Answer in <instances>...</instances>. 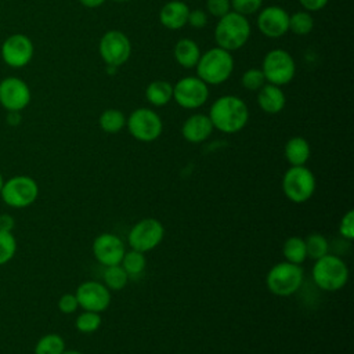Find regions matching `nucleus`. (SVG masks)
Wrapping results in <instances>:
<instances>
[{
	"mask_svg": "<svg viewBox=\"0 0 354 354\" xmlns=\"http://www.w3.org/2000/svg\"><path fill=\"white\" fill-rule=\"evenodd\" d=\"M213 127L232 134L245 127L249 119V111L243 100L236 95H223L217 98L207 115Z\"/></svg>",
	"mask_w": 354,
	"mask_h": 354,
	"instance_id": "obj_1",
	"label": "nucleus"
},
{
	"mask_svg": "<svg viewBox=\"0 0 354 354\" xmlns=\"http://www.w3.org/2000/svg\"><path fill=\"white\" fill-rule=\"evenodd\" d=\"M250 36V25L245 15L230 11L221 17L214 29L217 47L234 51L243 47Z\"/></svg>",
	"mask_w": 354,
	"mask_h": 354,
	"instance_id": "obj_2",
	"label": "nucleus"
},
{
	"mask_svg": "<svg viewBox=\"0 0 354 354\" xmlns=\"http://www.w3.org/2000/svg\"><path fill=\"white\" fill-rule=\"evenodd\" d=\"M234 69V59L230 51L213 47L201 54L196 64V73L206 84H220L228 80Z\"/></svg>",
	"mask_w": 354,
	"mask_h": 354,
	"instance_id": "obj_3",
	"label": "nucleus"
},
{
	"mask_svg": "<svg viewBox=\"0 0 354 354\" xmlns=\"http://www.w3.org/2000/svg\"><path fill=\"white\" fill-rule=\"evenodd\" d=\"M313 279L318 288L335 292L346 285L348 279V268L340 257L325 254L315 260L313 267Z\"/></svg>",
	"mask_w": 354,
	"mask_h": 354,
	"instance_id": "obj_4",
	"label": "nucleus"
},
{
	"mask_svg": "<svg viewBox=\"0 0 354 354\" xmlns=\"http://www.w3.org/2000/svg\"><path fill=\"white\" fill-rule=\"evenodd\" d=\"M0 196L7 206L25 209L37 199L39 185L29 176H14L4 181Z\"/></svg>",
	"mask_w": 354,
	"mask_h": 354,
	"instance_id": "obj_5",
	"label": "nucleus"
},
{
	"mask_svg": "<svg viewBox=\"0 0 354 354\" xmlns=\"http://www.w3.org/2000/svg\"><path fill=\"white\" fill-rule=\"evenodd\" d=\"M267 286L277 296H290L303 282V270L300 264L282 261L275 264L267 274Z\"/></svg>",
	"mask_w": 354,
	"mask_h": 354,
	"instance_id": "obj_6",
	"label": "nucleus"
},
{
	"mask_svg": "<svg viewBox=\"0 0 354 354\" xmlns=\"http://www.w3.org/2000/svg\"><path fill=\"white\" fill-rule=\"evenodd\" d=\"M282 189L289 201L303 203L308 201L315 191V177L313 171L304 166H292L283 174Z\"/></svg>",
	"mask_w": 354,
	"mask_h": 354,
	"instance_id": "obj_7",
	"label": "nucleus"
},
{
	"mask_svg": "<svg viewBox=\"0 0 354 354\" xmlns=\"http://www.w3.org/2000/svg\"><path fill=\"white\" fill-rule=\"evenodd\" d=\"M261 71L267 82L275 86H282L293 79L296 66L292 55L288 51L282 48H275L267 53V55L264 57Z\"/></svg>",
	"mask_w": 354,
	"mask_h": 354,
	"instance_id": "obj_8",
	"label": "nucleus"
},
{
	"mask_svg": "<svg viewBox=\"0 0 354 354\" xmlns=\"http://www.w3.org/2000/svg\"><path fill=\"white\" fill-rule=\"evenodd\" d=\"M129 133L138 141L151 142L156 140L163 129L159 115L149 108H138L126 119Z\"/></svg>",
	"mask_w": 354,
	"mask_h": 354,
	"instance_id": "obj_9",
	"label": "nucleus"
},
{
	"mask_svg": "<svg viewBox=\"0 0 354 354\" xmlns=\"http://www.w3.org/2000/svg\"><path fill=\"white\" fill-rule=\"evenodd\" d=\"M35 54V46L30 37L24 33H12L1 43L0 55L6 65L19 69L26 66Z\"/></svg>",
	"mask_w": 354,
	"mask_h": 354,
	"instance_id": "obj_10",
	"label": "nucleus"
},
{
	"mask_svg": "<svg viewBox=\"0 0 354 354\" xmlns=\"http://www.w3.org/2000/svg\"><path fill=\"white\" fill-rule=\"evenodd\" d=\"M98 50L108 66L118 68L130 58L131 44L122 30H108L102 35Z\"/></svg>",
	"mask_w": 354,
	"mask_h": 354,
	"instance_id": "obj_11",
	"label": "nucleus"
},
{
	"mask_svg": "<svg viewBox=\"0 0 354 354\" xmlns=\"http://www.w3.org/2000/svg\"><path fill=\"white\" fill-rule=\"evenodd\" d=\"M165 228L156 218H144L134 224L129 232V245L138 252H149L155 249L163 239Z\"/></svg>",
	"mask_w": 354,
	"mask_h": 354,
	"instance_id": "obj_12",
	"label": "nucleus"
},
{
	"mask_svg": "<svg viewBox=\"0 0 354 354\" xmlns=\"http://www.w3.org/2000/svg\"><path fill=\"white\" fill-rule=\"evenodd\" d=\"M207 84L198 76H185L173 86L174 101L185 109H195L202 106L207 101Z\"/></svg>",
	"mask_w": 354,
	"mask_h": 354,
	"instance_id": "obj_13",
	"label": "nucleus"
},
{
	"mask_svg": "<svg viewBox=\"0 0 354 354\" xmlns=\"http://www.w3.org/2000/svg\"><path fill=\"white\" fill-rule=\"evenodd\" d=\"M32 94L28 83L17 76L0 80V105L7 112H21L30 102Z\"/></svg>",
	"mask_w": 354,
	"mask_h": 354,
	"instance_id": "obj_14",
	"label": "nucleus"
},
{
	"mask_svg": "<svg viewBox=\"0 0 354 354\" xmlns=\"http://www.w3.org/2000/svg\"><path fill=\"white\" fill-rule=\"evenodd\" d=\"M75 295L79 306L84 308V311L101 313L106 310L111 303L109 289L104 283L95 281L82 282L77 286Z\"/></svg>",
	"mask_w": 354,
	"mask_h": 354,
	"instance_id": "obj_15",
	"label": "nucleus"
},
{
	"mask_svg": "<svg viewBox=\"0 0 354 354\" xmlns=\"http://www.w3.org/2000/svg\"><path fill=\"white\" fill-rule=\"evenodd\" d=\"M257 26L267 37H281L289 30V14L278 6H270L260 11Z\"/></svg>",
	"mask_w": 354,
	"mask_h": 354,
	"instance_id": "obj_16",
	"label": "nucleus"
},
{
	"mask_svg": "<svg viewBox=\"0 0 354 354\" xmlns=\"http://www.w3.org/2000/svg\"><path fill=\"white\" fill-rule=\"evenodd\" d=\"M124 252L122 239L113 234H101L94 239L93 253L97 261L105 267L120 264Z\"/></svg>",
	"mask_w": 354,
	"mask_h": 354,
	"instance_id": "obj_17",
	"label": "nucleus"
},
{
	"mask_svg": "<svg viewBox=\"0 0 354 354\" xmlns=\"http://www.w3.org/2000/svg\"><path fill=\"white\" fill-rule=\"evenodd\" d=\"M189 11V7L184 1L171 0L160 8L159 21L165 28L176 30L187 25Z\"/></svg>",
	"mask_w": 354,
	"mask_h": 354,
	"instance_id": "obj_18",
	"label": "nucleus"
},
{
	"mask_svg": "<svg viewBox=\"0 0 354 354\" xmlns=\"http://www.w3.org/2000/svg\"><path fill=\"white\" fill-rule=\"evenodd\" d=\"M213 129L214 127L207 115L195 113L184 122V124L181 127V133L187 141L198 144V142H202L206 138H209Z\"/></svg>",
	"mask_w": 354,
	"mask_h": 354,
	"instance_id": "obj_19",
	"label": "nucleus"
},
{
	"mask_svg": "<svg viewBox=\"0 0 354 354\" xmlns=\"http://www.w3.org/2000/svg\"><path fill=\"white\" fill-rule=\"evenodd\" d=\"M259 106L267 113H278L283 109L286 104L285 93L275 84H264L257 94Z\"/></svg>",
	"mask_w": 354,
	"mask_h": 354,
	"instance_id": "obj_20",
	"label": "nucleus"
},
{
	"mask_svg": "<svg viewBox=\"0 0 354 354\" xmlns=\"http://www.w3.org/2000/svg\"><path fill=\"white\" fill-rule=\"evenodd\" d=\"M201 57L199 46L191 39H181L174 46V58L183 68L196 66Z\"/></svg>",
	"mask_w": 354,
	"mask_h": 354,
	"instance_id": "obj_21",
	"label": "nucleus"
},
{
	"mask_svg": "<svg viewBox=\"0 0 354 354\" xmlns=\"http://www.w3.org/2000/svg\"><path fill=\"white\" fill-rule=\"evenodd\" d=\"M310 153V144L303 137H292L285 145V158L292 166H304Z\"/></svg>",
	"mask_w": 354,
	"mask_h": 354,
	"instance_id": "obj_22",
	"label": "nucleus"
},
{
	"mask_svg": "<svg viewBox=\"0 0 354 354\" xmlns=\"http://www.w3.org/2000/svg\"><path fill=\"white\" fill-rule=\"evenodd\" d=\"M147 100L155 106H163L173 98V86L166 80H153L147 86Z\"/></svg>",
	"mask_w": 354,
	"mask_h": 354,
	"instance_id": "obj_23",
	"label": "nucleus"
},
{
	"mask_svg": "<svg viewBox=\"0 0 354 354\" xmlns=\"http://www.w3.org/2000/svg\"><path fill=\"white\" fill-rule=\"evenodd\" d=\"M282 252H283V257L286 259V261L293 263V264H301L307 259L304 239H301L299 236L288 238L283 243Z\"/></svg>",
	"mask_w": 354,
	"mask_h": 354,
	"instance_id": "obj_24",
	"label": "nucleus"
},
{
	"mask_svg": "<svg viewBox=\"0 0 354 354\" xmlns=\"http://www.w3.org/2000/svg\"><path fill=\"white\" fill-rule=\"evenodd\" d=\"M64 351L65 342L58 333H47L41 336L35 346V354H62Z\"/></svg>",
	"mask_w": 354,
	"mask_h": 354,
	"instance_id": "obj_25",
	"label": "nucleus"
},
{
	"mask_svg": "<svg viewBox=\"0 0 354 354\" xmlns=\"http://www.w3.org/2000/svg\"><path fill=\"white\" fill-rule=\"evenodd\" d=\"M100 127L109 134L120 131L126 124V118L119 109H105L100 116Z\"/></svg>",
	"mask_w": 354,
	"mask_h": 354,
	"instance_id": "obj_26",
	"label": "nucleus"
},
{
	"mask_svg": "<svg viewBox=\"0 0 354 354\" xmlns=\"http://www.w3.org/2000/svg\"><path fill=\"white\" fill-rule=\"evenodd\" d=\"M129 274L124 271V268L120 264L109 266L104 271V282L108 289L112 290H120L127 285Z\"/></svg>",
	"mask_w": 354,
	"mask_h": 354,
	"instance_id": "obj_27",
	"label": "nucleus"
},
{
	"mask_svg": "<svg viewBox=\"0 0 354 354\" xmlns=\"http://www.w3.org/2000/svg\"><path fill=\"white\" fill-rule=\"evenodd\" d=\"M120 266L124 268V271L129 274V277L138 275L145 268V256L142 252L131 249L129 252H124Z\"/></svg>",
	"mask_w": 354,
	"mask_h": 354,
	"instance_id": "obj_28",
	"label": "nucleus"
},
{
	"mask_svg": "<svg viewBox=\"0 0 354 354\" xmlns=\"http://www.w3.org/2000/svg\"><path fill=\"white\" fill-rule=\"evenodd\" d=\"M314 28V19L307 11H297L293 15H289V30L295 35H308Z\"/></svg>",
	"mask_w": 354,
	"mask_h": 354,
	"instance_id": "obj_29",
	"label": "nucleus"
},
{
	"mask_svg": "<svg viewBox=\"0 0 354 354\" xmlns=\"http://www.w3.org/2000/svg\"><path fill=\"white\" fill-rule=\"evenodd\" d=\"M306 243V250H307V257H311L313 260H318L328 254L329 243L326 238L321 234H311L304 239Z\"/></svg>",
	"mask_w": 354,
	"mask_h": 354,
	"instance_id": "obj_30",
	"label": "nucleus"
},
{
	"mask_svg": "<svg viewBox=\"0 0 354 354\" xmlns=\"http://www.w3.org/2000/svg\"><path fill=\"white\" fill-rule=\"evenodd\" d=\"M17 253V239L12 232L0 230V266L12 260Z\"/></svg>",
	"mask_w": 354,
	"mask_h": 354,
	"instance_id": "obj_31",
	"label": "nucleus"
},
{
	"mask_svg": "<svg viewBox=\"0 0 354 354\" xmlns=\"http://www.w3.org/2000/svg\"><path fill=\"white\" fill-rule=\"evenodd\" d=\"M76 329L82 333H91L94 330H97L101 325V317L100 313H94V311H84L80 315H77L76 318Z\"/></svg>",
	"mask_w": 354,
	"mask_h": 354,
	"instance_id": "obj_32",
	"label": "nucleus"
},
{
	"mask_svg": "<svg viewBox=\"0 0 354 354\" xmlns=\"http://www.w3.org/2000/svg\"><path fill=\"white\" fill-rule=\"evenodd\" d=\"M266 82L267 80H266V76H264L263 71L256 69V68L248 69L242 75V79H241L242 86L249 91H259L266 84Z\"/></svg>",
	"mask_w": 354,
	"mask_h": 354,
	"instance_id": "obj_33",
	"label": "nucleus"
},
{
	"mask_svg": "<svg viewBox=\"0 0 354 354\" xmlns=\"http://www.w3.org/2000/svg\"><path fill=\"white\" fill-rule=\"evenodd\" d=\"M230 1H231V8H234L235 12L245 17L259 11L263 4V0H230Z\"/></svg>",
	"mask_w": 354,
	"mask_h": 354,
	"instance_id": "obj_34",
	"label": "nucleus"
},
{
	"mask_svg": "<svg viewBox=\"0 0 354 354\" xmlns=\"http://www.w3.org/2000/svg\"><path fill=\"white\" fill-rule=\"evenodd\" d=\"M206 8L212 15L221 18L231 11V1L230 0H207Z\"/></svg>",
	"mask_w": 354,
	"mask_h": 354,
	"instance_id": "obj_35",
	"label": "nucleus"
},
{
	"mask_svg": "<svg viewBox=\"0 0 354 354\" xmlns=\"http://www.w3.org/2000/svg\"><path fill=\"white\" fill-rule=\"evenodd\" d=\"M79 303L75 293H65L58 300V308L64 314H72L77 310Z\"/></svg>",
	"mask_w": 354,
	"mask_h": 354,
	"instance_id": "obj_36",
	"label": "nucleus"
},
{
	"mask_svg": "<svg viewBox=\"0 0 354 354\" xmlns=\"http://www.w3.org/2000/svg\"><path fill=\"white\" fill-rule=\"evenodd\" d=\"M339 231L346 239H353L354 238V212L353 210H348L343 216V218L340 220Z\"/></svg>",
	"mask_w": 354,
	"mask_h": 354,
	"instance_id": "obj_37",
	"label": "nucleus"
},
{
	"mask_svg": "<svg viewBox=\"0 0 354 354\" xmlns=\"http://www.w3.org/2000/svg\"><path fill=\"white\" fill-rule=\"evenodd\" d=\"M194 28H203L207 24V14L203 10H192L188 15V22Z\"/></svg>",
	"mask_w": 354,
	"mask_h": 354,
	"instance_id": "obj_38",
	"label": "nucleus"
},
{
	"mask_svg": "<svg viewBox=\"0 0 354 354\" xmlns=\"http://www.w3.org/2000/svg\"><path fill=\"white\" fill-rule=\"evenodd\" d=\"M299 1L307 11H318L324 8L328 3V0H299Z\"/></svg>",
	"mask_w": 354,
	"mask_h": 354,
	"instance_id": "obj_39",
	"label": "nucleus"
},
{
	"mask_svg": "<svg viewBox=\"0 0 354 354\" xmlns=\"http://www.w3.org/2000/svg\"><path fill=\"white\" fill-rule=\"evenodd\" d=\"M15 225V220L10 214H0V230L1 231H8L12 232Z\"/></svg>",
	"mask_w": 354,
	"mask_h": 354,
	"instance_id": "obj_40",
	"label": "nucleus"
},
{
	"mask_svg": "<svg viewBox=\"0 0 354 354\" xmlns=\"http://www.w3.org/2000/svg\"><path fill=\"white\" fill-rule=\"evenodd\" d=\"M7 122L12 126L19 124L21 122V112H7Z\"/></svg>",
	"mask_w": 354,
	"mask_h": 354,
	"instance_id": "obj_41",
	"label": "nucleus"
},
{
	"mask_svg": "<svg viewBox=\"0 0 354 354\" xmlns=\"http://www.w3.org/2000/svg\"><path fill=\"white\" fill-rule=\"evenodd\" d=\"M79 1H80V4H83L87 8H95V7H100L101 4H104L105 0H79Z\"/></svg>",
	"mask_w": 354,
	"mask_h": 354,
	"instance_id": "obj_42",
	"label": "nucleus"
},
{
	"mask_svg": "<svg viewBox=\"0 0 354 354\" xmlns=\"http://www.w3.org/2000/svg\"><path fill=\"white\" fill-rule=\"evenodd\" d=\"M62 354H83V353L76 351V350H65Z\"/></svg>",
	"mask_w": 354,
	"mask_h": 354,
	"instance_id": "obj_43",
	"label": "nucleus"
},
{
	"mask_svg": "<svg viewBox=\"0 0 354 354\" xmlns=\"http://www.w3.org/2000/svg\"><path fill=\"white\" fill-rule=\"evenodd\" d=\"M4 181H6V180H4V177H3V174H1V173H0V191H1V188H3V184H4Z\"/></svg>",
	"mask_w": 354,
	"mask_h": 354,
	"instance_id": "obj_44",
	"label": "nucleus"
},
{
	"mask_svg": "<svg viewBox=\"0 0 354 354\" xmlns=\"http://www.w3.org/2000/svg\"><path fill=\"white\" fill-rule=\"evenodd\" d=\"M113 1H129V0H113Z\"/></svg>",
	"mask_w": 354,
	"mask_h": 354,
	"instance_id": "obj_45",
	"label": "nucleus"
}]
</instances>
